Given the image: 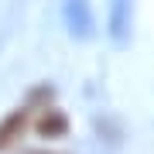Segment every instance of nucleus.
I'll return each instance as SVG.
<instances>
[{
  "label": "nucleus",
  "instance_id": "nucleus-1",
  "mask_svg": "<svg viewBox=\"0 0 154 154\" xmlns=\"http://www.w3.org/2000/svg\"><path fill=\"white\" fill-rule=\"evenodd\" d=\"M24 130H28V110H17V113L7 116V120H0V151L11 147Z\"/></svg>",
  "mask_w": 154,
  "mask_h": 154
},
{
  "label": "nucleus",
  "instance_id": "nucleus-2",
  "mask_svg": "<svg viewBox=\"0 0 154 154\" xmlns=\"http://www.w3.org/2000/svg\"><path fill=\"white\" fill-rule=\"evenodd\" d=\"M34 130H38L41 137H62V134H69V116H65V113H58V110H51V113L38 116Z\"/></svg>",
  "mask_w": 154,
  "mask_h": 154
},
{
  "label": "nucleus",
  "instance_id": "nucleus-3",
  "mask_svg": "<svg viewBox=\"0 0 154 154\" xmlns=\"http://www.w3.org/2000/svg\"><path fill=\"white\" fill-rule=\"evenodd\" d=\"M69 28L75 38L89 34V14H86V0H69Z\"/></svg>",
  "mask_w": 154,
  "mask_h": 154
},
{
  "label": "nucleus",
  "instance_id": "nucleus-4",
  "mask_svg": "<svg viewBox=\"0 0 154 154\" xmlns=\"http://www.w3.org/2000/svg\"><path fill=\"white\" fill-rule=\"evenodd\" d=\"M127 14H130V0H113V24H110V28H113V34L120 41L127 38V24H130Z\"/></svg>",
  "mask_w": 154,
  "mask_h": 154
},
{
  "label": "nucleus",
  "instance_id": "nucleus-5",
  "mask_svg": "<svg viewBox=\"0 0 154 154\" xmlns=\"http://www.w3.org/2000/svg\"><path fill=\"white\" fill-rule=\"evenodd\" d=\"M34 154H51V151H34Z\"/></svg>",
  "mask_w": 154,
  "mask_h": 154
}]
</instances>
